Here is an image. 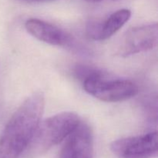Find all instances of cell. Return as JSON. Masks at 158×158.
I'll list each match as a JSON object with an SVG mask.
<instances>
[{"label":"cell","instance_id":"6da1fadb","mask_svg":"<svg viewBox=\"0 0 158 158\" xmlns=\"http://www.w3.org/2000/svg\"><path fill=\"white\" fill-rule=\"evenodd\" d=\"M42 92L28 97L13 113L0 135V158H19L30 143L44 113Z\"/></svg>","mask_w":158,"mask_h":158},{"label":"cell","instance_id":"7a4b0ae2","mask_svg":"<svg viewBox=\"0 0 158 158\" xmlns=\"http://www.w3.org/2000/svg\"><path fill=\"white\" fill-rule=\"evenodd\" d=\"M80 118L76 113L62 112L40 120L30 143L25 152L37 155L65 140L80 124Z\"/></svg>","mask_w":158,"mask_h":158},{"label":"cell","instance_id":"3957f363","mask_svg":"<svg viewBox=\"0 0 158 158\" xmlns=\"http://www.w3.org/2000/svg\"><path fill=\"white\" fill-rule=\"evenodd\" d=\"M83 89L92 97L107 103L129 100L138 94V86L133 81L115 79L103 71L83 81Z\"/></svg>","mask_w":158,"mask_h":158},{"label":"cell","instance_id":"277c9868","mask_svg":"<svg viewBox=\"0 0 158 158\" xmlns=\"http://www.w3.org/2000/svg\"><path fill=\"white\" fill-rule=\"evenodd\" d=\"M110 151L118 158H153L157 156L156 131L118 139L110 143Z\"/></svg>","mask_w":158,"mask_h":158},{"label":"cell","instance_id":"5b68a950","mask_svg":"<svg viewBox=\"0 0 158 158\" xmlns=\"http://www.w3.org/2000/svg\"><path fill=\"white\" fill-rule=\"evenodd\" d=\"M157 36L158 26L156 23L131 28L123 35L117 53L127 57L151 50L157 46Z\"/></svg>","mask_w":158,"mask_h":158},{"label":"cell","instance_id":"8992f818","mask_svg":"<svg viewBox=\"0 0 158 158\" xmlns=\"http://www.w3.org/2000/svg\"><path fill=\"white\" fill-rule=\"evenodd\" d=\"M66 139L60 152V158L94 157V133L87 123L80 121Z\"/></svg>","mask_w":158,"mask_h":158},{"label":"cell","instance_id":"52a82bcc","mask_svg":"<svg viewBox=\"0 0 158 158\" xmlns=\"http://www.w3.org/2000/svg\"><path fill=\"white\" fill-rule=\"evenodd\" d=\"M25 28L30 35L43 43L66 48L76 46L75 39L70 34L43 20L29 19L25 23Z\"/></svg>","mask_w":158,"mask_h":158},{"label":"cell","instance_id":"ba28073f","mask_svg":"<svg viewBox=\"0 0 158 158\" xmlns=\"http://www.w3.org/2000/svg\"><path fill=\"white\" fill-rule=\"evenodd\" d=\"M131 17V10L122 9L113 12L106 19L89 20L86 24V34L96 41L106 40L118 32Z\"/></svg>","mask_w":158,"mask_h":158},{"label":"cell","instance_id":"9c48e42d","mask_svg":"<svg viewBox=\"0 0 158 158\" xmlns=\"http://www.w3.org/2000/svg\"><path fill=\"white\" fill-rule=\"evenodd\" d=\"M18 1L23 2H43L53 1V0H18Z\"/></svg>","mask_w":158,"mask_h":158},{"label":"cell","instance_id":"30bf717a","mask_svg":"<svg viewBox=\"0 0 158 158\" xmlns=\"http://www.w3.org/2000/svg\"><path fill=\"white\" fill-rule=\"evenodd\" d=\"M84 1L88 2H93V3H95V2H100L103 1V0H84Z\"/></svg>","mask_w":158,"mask_h":158}]
</instances>
